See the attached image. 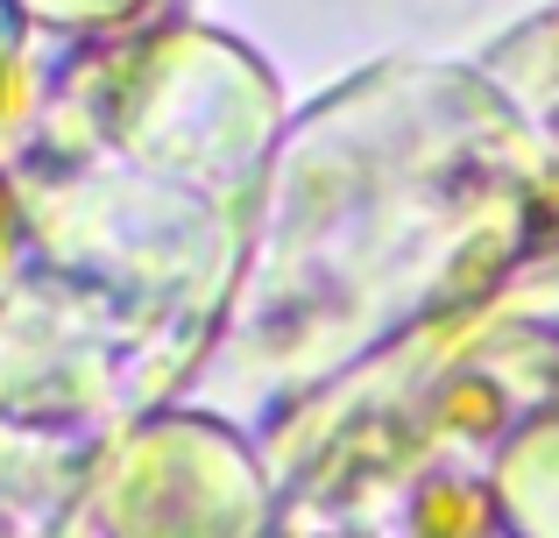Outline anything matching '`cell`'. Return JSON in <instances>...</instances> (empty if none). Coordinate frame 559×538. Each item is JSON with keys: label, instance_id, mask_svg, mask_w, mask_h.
Masks as SVG:
<instances>
[{"label": "cell", "instance_id": "obj_1", "mask_svg": "<svg viewBox=\"0 0 559 538\" xmlns=\"http://www.w3.org/2000/svg\"><path fill=\"white\" fill-rule=\"evenodd\" d=\"M22 8L43 22H99V14H121L128 0H22Z\"/></svg>", "mask_w": 559, "mask_h": 538}]
</instances>
